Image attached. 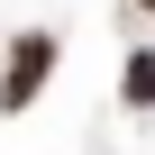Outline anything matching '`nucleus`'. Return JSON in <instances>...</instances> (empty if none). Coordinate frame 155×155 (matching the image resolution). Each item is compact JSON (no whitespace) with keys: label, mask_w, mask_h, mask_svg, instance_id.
<instances>
[{"label":"nucleus","mask_w":155,"mask_h":155,"mask_svg":"<svg viewBox=\"0 0 155 155\" xmlns=\"http://www.w3.org/2000/svg\"><path fill=\"white\" fill-rule=\"evenodd\" d=\"M119 101H128V110H155V46H128V64H119Z\"/></svg>","instance_id":"nucleus-2"},{"label":"nucleus","mask_w":155,"mask_h":155,"mask_svg":"<svg viewBox=\"0 0 155 155\" xmlns=\"http://www.w3.org/2000/svg\"><path fill=\"white\" fill-rule=\"evenodd\" d=\"M55 28H18L9 37V64H0V119H28L37 91H46V73H55Z\"/></svg>","instance_id":"nucleus-1"},{"label":"nucleus","mask_w":155,"mask_h":155,"mask_svg":"<svg viewBox=\"0 0 155 155\" xmlns=\"http://www.w3.org/2000/svg\"><path fill=\"white\" fill-rule=\"evenodd\" d=\"M137 9H155V0H137Z\"/></svg>","instance_id":"nucleus-3"}]
</instances>
